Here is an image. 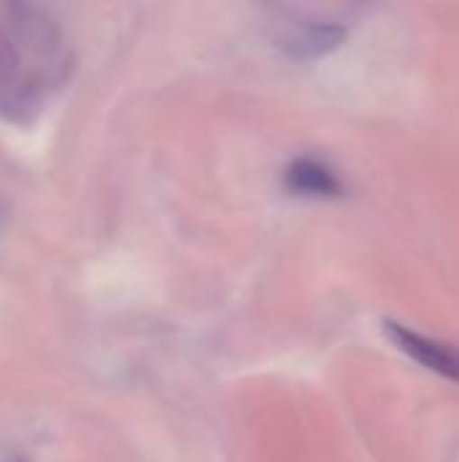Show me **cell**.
<instances>
[{
    "mask_svg": "<svg viewBox=\"0 0 459 462\" xmlns=\"http://www.w3.org/2000/svg\"><path fill=\"white\" fill-rule=\"evenodd\" d=\"M70 76V49L54 19L32 5H0V116L27 119Z\"/></svg>",
    "mask_w": 459,
    "mask_h": 462,
    "instance_id": "6da1fadb",
    "label": "cell"
},
{
    "mask_svg": "<svg viewBox=\"0 0 459 462\" xmlns=\"http://www.w3.org/2000/svg\"><path fill=\"white\" fill-rule=\"evenodd\" d=\"M384 330L387 336L392 338V344L406 352L414 363H419L422 368L444 376V379H452L459 384V349L452 344H444V341H436L430 336H422L400 322H384Z\"/></svg>",
    "mask_w": 459,
    "mask_h": 462,
    "instance_id": "7a4b0ae2",
    "label": "cell"
},
{
    "mask_svg": "<svg viewBox=\"0 0 459 462\" xmlns=\"http://www.w3.org/2000/svg\"><path fill=\"white\" fill-rule=\"evenodd\" d=\"M346 38V27L338 22H325V19H308V22H295L284 35H281V46L300 60H314L322 57L327 51H333L335 46H341V41Z\"/></svg>",
    "mask_w": 459,
    "mask_h": 462,
    "instance_id": "3957f363",
    "label": "cell"
},
{
    "mask_svg": "<svg viewBox=\"0 0 459 462\" xmlns=\"http://www.w3.org/2000/svg\"><path fill=\"white\" fill-rule=\"evenodd\" d=\"M284 184L292 195L300 198H338L344 192V184L338 179V173L314 157H298L287 173H284Z\"/></svg>",
    "mask_w": 459,
    "mask_h": 462,
    "instance_id": "277c9868",
    "label": "cell"
},
{
    "mask_svg": "<svg viewBox=\"0 0 459 462\" xmlns=\"http://www.w3.org/2000/svg\"><path fill=\"white\" fill-rule=\"evenodd\" d=\"M0 217H3V208H0Z\"/></svg>",
    "mask_w": 459,
    "mask_h": 462,
    "instance_id": "5b68a950",
    "label": "cell"
}]
</instances>
